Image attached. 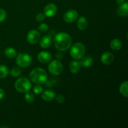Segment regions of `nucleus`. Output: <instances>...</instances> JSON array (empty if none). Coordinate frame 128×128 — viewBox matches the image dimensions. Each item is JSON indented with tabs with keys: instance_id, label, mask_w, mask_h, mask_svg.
I'll list each match as a JSON object with an SVG mask.
<instances>
[{
	"instance_id": "3",
	"label": "nucleus",
	"mask_w": 128,
	"mask_h": 128,
	"mask_svg": "<svg viewBox=\"0 0 128 128\" xmlns=\"http://www.w3.org/2000/svg\"><path fill=\"white\" fill-rule=\"evenodd\" d=\"M86 48L82 42H78L70 47V55L76 60H81L84 56Z\"/></svg>"
},
{
	"instance_id": "23",
	"label": "nucleus",
	"mask_w": 128,
	"mask_h": 128,
	"mask_svg": "<svg viewBox=\"0 0 128 128\" xmlns=\"http://www.w3.org/2000/svg\"><path fill=\"white\" fill-rule=\"evenodd\" d=\"M21 70L19 68H14L12 70H11V72H10V74L13 77H18L21 74Z\"/></svg>"
},
{
	"instance_id": "27",
	"label": "nucleus",
	"mask_w": 128,
	"mask_h": 128,
	"mask_svg": "<svg viewBox=\"0 0 128 128\" xmlns=\"http://www.w3.org/2000/svg\"><path fill=\"white\" fill-rule=\"evenodd\" d=\"M56 98L57 102H58V103H60V104L64 103V101H65L64 96H62V95H61V94L58 95L57 96H56V98Z\"/></svg>"
},
{
	"instance_id": "28",
	"label": "nucleus",
	"mask_w": 128,
	"mask_h": 128,
	"mask_svg": "<svg viewBox=\"0 0 128 128\" xmlns=\"http://www.w3.org/2000/svg\"><path fill=\"white\" fill-rule=\"evenodd\" d=\"M36 19L39 22H41V21H42L44 20V15L42 13H41V12H40V13H38L36 15Z\"/></svg>"
},
{
	"instance_id": "14",
	"label": "nucleus",
	"mask_w": 128,
	"mask_h": 128,
	"mask_svg": "<svg viewBox=\"0 0 128 128\" xmlns=\"http://www.w3.org/2000/svg\"><path fill=\"white\" fill-rule=\"evenodd\" d=\"M118 14L122 17H126L128 15V3L124 2L122 4L120 5L117 10Z\"/></svg>"
},
{
	"instance_id": "6",
	"label": "nucleus",
	"mask_w": 128,
	"mask_h": 128,
	"mask_svg": "<svg viewBox=\"0 0 128 128\" xmlns=\"http://www.w3.org/2000/svg\"><path fill=\"white\" fill-rule=\"evenodd\" d=\"M48 71L51 74L58 76L62 73L63 71V66L61 62L58 60H53L49 63Z\"/></svg>"
},
{
	"instance_id": "10",
	"label": "nucleus",
	"mask_w": 128,
	"mask_h": 128,
	"mask_svg": "<svg viewBox=\"0 0 128 128\" xmlns=\"http://www.w3.org/2000/svg\"><path fill=\"white\" fill-rule=\"evenodd\" d=\"M38 60L41 63L46 64L50 62L52 59V55L48 51H41L38 54Z\"/></svg>"
},
{
	"instance_id": "29",
	"label": "nucleus",
	"mask_w": 128,
	"mask_h": 128,
	"mask_svg": "<svg viewBox=\"0 0 128 128\" xmlns=\"http://www.w3.org/2000/svg\"><path fill=\"white\" fill-rule=\"evenodd\" d=\"M5 95V92L2 89L0 88V100H2L4 98Z\"/></svg>"
},
{
	"instance_id": "25",
	"label": "nucleus",
	"mask_w": 128,
	"mask_h": 128,
	"mask_svg": "<svg viewBox=\"0 0 128 128\" xmlns=\"http://www.w3.org/2000/svg\"><path fill=\"white\" fill-rule=\"evenodd\" d=\"M33 92L36 94H40L42 92V86H40V84H37L33 87Z\"/></svg>"
},
{
	"instance_id": "11",
	"label": "nucleus",
	"mask_w": 128,
	"mask_h": 128,
	"mask_svg": "<svg viewBox=\"0 0 128 128\" xmlns=\"http://www.w3.org/2000/svg\"><path fill=\"white\" fill-rule=\"evenodd\" d=\"M114 60V56L111 52L106 51L101 55V61L102 63L105 65H110L112 64Z\"/></svg>"
},
{
	"instance_id": "26",
	"label": "nucleus",
	"mask_w": 128,
	"mask_h": 128,
	"mask_svg": "<svg viewBox=\"0 0 128 128\" xmlns=\"http://www.w3.org/2000/svg\"><path fill=\"white\" fill-rule=\"evenodd\" d=\"M7 17V13L5 10L0 9V22H3Z\"/></svg>"
},
{
	"instance_id": "5",
	"label": "nucleus",
	"mask_w": 128,
	"mask_h": 128,
	"mask_svg": "<svg viewBox=\"0 0 128 128\" xmlns=\"http://www.w3.org/2000/svg\"><path fill=\"white\" fill-rule=\"evenodd\" d=\"M31 62L32 59L31 56L27 53H20L16 58V64L22 68H26L30 66Z\"/></svg>"
},
{
	"instance_id": "31",
	"label": "nucleus",
	"mask_w": 128,
	"mask_h": 128,
	"mask_svg": "<svg viewBox=\"0 0 128 128\" xmlns=\"http://www.w3.org/2000/svg\"><path fill=\"white\" fill-rule=\"evenodd\" d=\"M116 3L118 5H121L122 4H123L124 2H125V0H116Z\"/></svg>"
},
{
	"instance_id": "2",
	"label": "nucleus",
	"mask_w": 128,
	"mask_h": 128,
	"mask_svg": "<svg viewBox=\"0 0 128 128\" xmlns=\"http://www.w3.org/2000/svg\"><path fill=\"white\" fill-rule=\"evenodd\" d=\"M29 78L32 82L37 84H43L47 81L48 74L44 69L37 68L31 71Z\"/></svg>"
},
{
	"instance_id": "13",
	"label": "nucleus",
	"mask_w": 128,
	"mask_h": 128,
	"mask_svg": "<svg viewBox=\"0 0 128 128\" xmlns=\"http://www.w3.org/2000/svg\"><path fill=\"white\" fill-rule=\"evenodd\" d=\"M52 38L50 35H45L41 39L40 42V46L43 49H47L51 46Z\"/></svg>"
},
{
	"instance_id": "9",
	"label": "nucleus",
	"mask_w": 128,
	"mask_h": 128,
	"mask_svg": "<svg viewBox=\"0 0 128 128\" xmlns=\"http://www.w3.org/2000/svg\"><path fill=\"white\" fill-rule=\"evenodd\" d=\"M58 8L56 4L54 3H49L46 5L44 9V14L48 18H52L57 13Z\"/></svg>"
},
{
	"instance_id": "19",
	"label": "nucleus",
	"mask_w": 128,
	"mask_h": 128,
	"mask_svg": "<svg viewBox=\"0 0 128 128\" xmlns=\"http://www.w3.org/2000/svg\"><path fill=\"white\" fill-rule=\"evenodd\" d=\"M4 54L8 58L12 59L17 56V52L13 48L9 47L4 50Z\"/></svg>"
},
{
	"instance_id": "20",
	"label": "nucleus",
	"mask_w": 128,
	"mask_h": 128,
	"mask_svg": "<svg viewBox=\"0 0 128 128\" xmlns=\"http://www.w3.org/2000/svg\"><path fill=\"white\" fill-rule=\"evenodd\" d=\"M128 82L127 81H124L121 84L120 87V93L124 97L127 98L128 96Z\"/></svg>"
},
{
	"instance_id": "17",
	"label": "nucleus",
	"mask_w": 128,
	"mask_h": 128,
	"mask_svg": "<svg viewBox=\"0 0 128 128\" xmlns=\"http://www.w3.org/2000/svg\"><path fill=\"white\" fill-rule=\"evenodd\" d=\"M69 68H70V71L72 74H76L80 71L81 65H80V62H78V61H72L70 63Z\"/></svg>"
},
{
	"instance_id": "30",
	"label": "nucleus",
	"mask_w": 128,
	"mask_h": 128,
	"mask_svg": "<svg viewBox=\"0 0 128 128\" xmlns=\"http://www.w3.org/2000/svg\"><path fill=\"white\" fill-rule=\"evenodd\" d=\"M56 58L58 60H62V58H63V54H62V52H58L56 54Z\"/></svg>"
},
{
	"instance_id": "22",
	"label": "nucleus",
	"mask_w": 128,
	"mask_h": 128,
	"mask_svg": "<svg viewBox=\"0 0 128 128\" xmlns=\"http://www.w3.org/2000/svg\"><path fill=\"white\" fill-rule=\"evenodd\" d=\"M24 100L28 103H31L34 101V95L32 92H27L24 96Z\"/></svg>"
},
{
	"instance_id": "1",
	"label": "nucleus",
	"mask_w": 128,
	"mask_h": 128,
	"mask_svg": "<svg viewBox=\"0 0 128 128\" xmlns=\"http://www.w3.org/2000/svg\"><path fill=\"white\" fill-rule=\"evenodd\" d=\"M54 47L60 51H66L72 45V38L70 34L65 32L56 34L53 39Z\"/></svg>"
},
{
	"instance_id": "16",
	"label": "nucleus",
	"mask_w": 128,
	"mask_h": 128,
	"mask_svg": "<svg viewBox=\"0 0 128 128\" xmlns=\"http://www.w3.org/2000/svg\"><path fill=\"white\" fill-rule=\"evenodd\" d=\"M77 25L78 28L81 31H84V30H86L88 27V22L86 18L84 16H81L78 20Z\"/></svg>"
},
{
	"instance_id": "4",
	"label": "nucleus",
	"mask_w": 128,
	"mask_h": 128,
	"mask_svg": "<svg viewBox=\"0 0 128 128\" xmlns=\"http://www.w3.org/2000/svg\"><path fill=\"white\" fill-rule=\"evenodd\" d=\"M14 86L18 92L21 93H26L30 91L32 85L30 80L26 77H22L16 80Z\"/></svg>"
},
{
	"instance_id": "15",
	"label": "nucleus",
	"mask_w": 128,
	"mask_h": 128,
	"mask_svg": "<svg viewBox=\"0 0 128 128\" xmlns=\"http://www.w3.org/2000/svg\"><path fill=\"white\" fill-rule=\"evenodd\" d=\"M93 58L90 56H86L85 57H82L80 61V65L83 67L88 68L90 67L93 64Z\"/></svg>"
},
{
	"instance_id": "8",
	"label": "nucleus",
	"mask_w": 128,
	"mask_h": 128,
	"mask_svg": "<svg viewBox=\"0 0 128 128\" xmlns=\"http://www.w3.org/2000/svg\"><path fill=\"white\" fill-rule=\"evenodd\" d=\"M78 12L75 10H70L66 11L63 15V20L68 23H71L77 20Z\"/></svg>"
},
{
	"instance_id": "12",
	"label": "nucleus",
	"mask_w": 128,
	"mask_h": 128,
	"mask_svg": "<svg viewBox=\"0 0 128 128\" xmlns=\"http://www.w3.org/2000/svg\"><path fill=\"white\" fill-rule=\"evenodd\" d=\"M56 98V92L52 90H46L41 92V98L46 101H51Z\"/></svg>"
},
{
	"instance_id": "21",
	"label": "nucleus",
	"mask_w": 128,
	"mask_h": 128,
	"mask_svg": "<svg viewBox=\"0 0 128 128\" xmlns=\"http://www.w3.org/2000/svg\"><path fill=\"white\" fill-rule=\"evenodd\" d=\"M9 70L5 65H0V79H3L9 74Z\"/></svg>"
},
{
	"instance_id": "7",
	"label": "nucleus",
	"mask_w": 128,
	"mask_h": 128,
	"mask_svg": "<svg viewBox=\"0 0 128 128\" xmlns=\"http://www.w3.org/2000/svg\"><path fill=\"white\" fill-rule=\"evenodd\" d=\"M27 41L31 44H35L38 43L40 40V34L37 30H32L28 33L26 36Z\"/></svg>"
},
{
	"instance_id": "24",
	"label": "nucleus",
	"mask_w": 128,
	"mask_h": 128,
	"mask_svg": "<svg viewBox=\"0 0 128 128\" xmlns=\"http://www.w3.org/2000/svg\"><path fill=\"white\" fill-rule=\"evenodd\" d=\"M38 28L41 32H46V31H48L49 26L48 25L45 23H41V24L39 25Z\"/></svg>"
},
{
	"instance_id": "18",
	"label": "nucleus",
	"mask_w": 128,
	"mask_h": 128,
	"mask_svg": "<svg viewBox=\"0 0 128 128\" xmlns=\"http://www.w3.org/2000/svg\"><path fill=\"white\" fill-rule=\"evenodd\" d=\"M110 46L112 50L118 51L122 48V42L119 39H113L110 42Z\"/></svg>"
}]
</instances>
